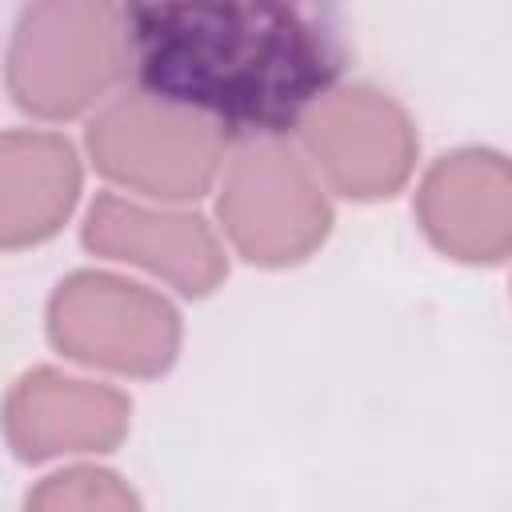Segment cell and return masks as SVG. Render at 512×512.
I'll return each mask as SVG.
<instances>
[{
  "mask_svg": "<svg viewBox=\"0 0 512 512\" xmlns=\"http://www.w3.org/2000/svg\"><path fill=\"white\" fill-rule=\"evenodd\" d=\"M216 216L228 244L264 268L312 256L332 228L324 184L288 140H244L228 156Z\"/></svg>",
  "mask_w": 512,
  "mask_h": 512,
  "instance_id": "277c9868",
  "label": "cell"
},
{
  "mask_svg": "<svg viewBox=\"0 0 512 512\" xmlns=\"http://www.w3.org/2000/svg\"><path fill=\"white\" fill-rule=\"evenodd\" d=\"M128 24L148 96L248 140L300 128L344 64L336 32L288 4H144Z\"/></svg>",
  "mask_w": 512,
  "mask_h": 512,
  "instance_id": "6da1fadb",
  "label": "cell"
},
{
  "mask_svg": "<svg viewBox=\"0 0 512 512\" xmlns=\"http://www.w3.org/2000/svg\"><path fill=\"white\" fill-rule=\"evenodd\" d=\"M84 244L96 256L136 264L184 296H204L228 272L220 236L208 228L204 216L180 208H156L140 200H124L104 192L92 200L84 216Z\"/></svg>",
  "mask_w": 512,
  "mask_h": 512,
  "instance_id": "ba28073f",
  "label": "cell"
},
{
  "mask_svg": "<svg viewBox=\"0 0 512 512\" xmlns=\"http://www.w3.org/2000/svg\"><path fill=\"white\" fill-rule=\"evenodd\" d=\"M88 156L112 184L152 200H196L228 164V132L212 120L128 92L108 100L88 124Z\"/></svg>",
  "mask_w": 512,
  "mask_h": 512,
  "instance_id": "3957f363",
  "label": "cell"
},
{
  "mask_svg": "<svg viewBox=\"0 0 512 512\" xmlns=\"http://www.w3.org/2000/svg\"><path fill=\"white\" fill-rule=\"evenodd\" d=\"M80 196V160L56 132L12 128L0 144V240L24 248L48 240Z\"/></svg>",
  "mask_w": 512,
  "mask_h": 512,
  "instance_id": "30bf717a",
  "label": "cell"
},
{
  "mask_svg": "<svg viewBox=\"0 0 512 512\" xmlns=\"http://www.w3.org/2000/svg\"><path fill=\"white\" fill-rule=\"evenodd\" d=\"M132 72L128 8L96 0L28 4L8 40V92L44 120H68L100 104Z\"/></svg>",
  "mask_w": 512,
  "mask_h": 512,
  "instance_id": "7a4b0ae2",
  "label": "cell"
},
{
  "mask_svg": "<svg viewBox=\"0 0 512 512\" xmlns=\"http://www.w3.org/2000/svg\"><path fill=\"white\" fill-rule=\"evenodd\" d=\"M24 512H144V508L128 488V480H120L116 472L76 464L44 476L28 492Z\"/></svg>",
  "mask_w": 512,
  "mask_h": 512,
  "instance_id": "8fae6325",
  "label": "cell"
},
{
  "mask_svg": "<svg viewBox=\"0 0 512 512\" xmlns=\"http://www.w3.org/2000/svg\"><path fill=\"white\" fill-rule=\"evenodd\" d=\"M48 336L68 360L88 368L156 376L180 352V316L160 292L136 280L72 272L48 300Z\"/></svg>",
  "mask_w": 512,
  "mask_h": 512,
  "instance_id": "5b68a950",
  "label": "cell"
},
{
  "mask_svg": "<svg viewBox=\"0 0 512 512\" xmlns=\"http://www.w3.org/2000/svg\"><path fill=\"white\" fill-rule=\"evenodd\" d=\"M316 176L352 200H380L404 188L416 168L412 116L380 88H332L296 128Z\"/></svg>",
  "mask_w": 512,
  "mask_h": 512,
  "instance_id": "8992f818",
  "label": "cell"
},
{
  "mask_svg": "<svg viewBox=\"0 0 512 512\" xmlns=\"http://www.w3.org/2000/svg\"><path fill=\"white\" fill-rule=\"evenodd\" d=\"M132 404L112 384L32 368L4 404V432L20 460H52L80 452H108L124 440Z\"/></svg>",
  "mask_w": 512,
  "mask_h": 512,
  "instance_id": "9c48e42d",
  "label": "cell"
},
{
  "mask_svg": "<svg viewBox=\"0 0 512 512\" xmlns=\"http://www.w3.org/2000/svg\"><path fill=\"white\" fill-rule=\"evenodd\" d=\"M424 236L452 260L500 264L512 256V160L492 148L440 156L416 188Z\"/></svg>",
  "mask_w": 512,
  "mask_h": 512,
  "instance_id": "52a82bcc",
  "label": "cell"
}]
</instances>
